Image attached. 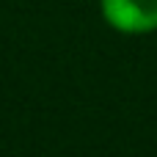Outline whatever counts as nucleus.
<instances>
[{
  "instance_id": "1",
  "label": "nucleus",
  "mask_w": 157,
  "mask_h": 157,
  "mask_svg": "<svg viewBox=\"0 0 157 157\" xmlns=\"http://www.w3.org/2000/svg\"><path fill=\"white\" fill-rule=\"evenodd\" d=\"M108 28L124 36H146L157 30V0H99Z\"/></svg>"
}]
</instances>
